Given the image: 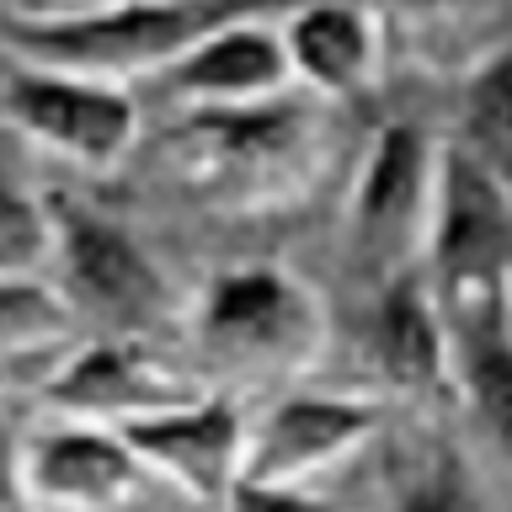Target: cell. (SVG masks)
Masks as SVG:
<instances>
[{"label":"cell","instance_id":"7c38bea8","mask_svg":"<svg viewBox=\"0 0 512 512\" xmlns=\"http://www.w3.org/2000/svg\"><path fill=\"white\" fill-rule=\"evenodd\" d=\"M368 342H374V363L395 395L422 400V406H448L459 395L454 336H448V320L438 310V299H432L422 267L400 272V278L379 288L374 336Z\"/></svg>","mask_w":512,"mask_h":512},{"label":"cell","instance_id":"44dd1931","mask_svg":"<svg viewBox=\"0 0 512 512\" xmlns=\"http://www.w3.org/2000/svg\"><path fill=\"white\" fill-rule=\"evenodd\" d=\"M219 512H331L304 486H267V480H235V491L219 502Z\"/></svg>","mask_w":512,"mask_h":512},{"label":"cell","instance_id":"52a82bcc","mask_svg":"<svg viewBox=\"0 0 512 512\" xmlns=\"http://www.w3.org/2000/svg\"><path fill=\"white\" fill-rule=\"evenodd\" d=\"M6 118L80 171H112L139 139V102L123 86L32 64L6 75Z\"/></svg>","mask_w":512,"mask_h":512},{"label":"cell","instance_id":"9c48e42d","mask_svg":"<svg viewBox=\"0 0 512 512\" xmlns=\"http://www.w3.org/2000/svg\"><path fill=\"white\" fill-rule=\"evenodd\" d=\"M384 411L368 395H320L294 390L283 395L256 427H246V470L240 480L267 486H310L331 464L352 459L379 432Z\"/></svg>","mask_w":512,"mask_h":512},{"label":"cell","instance_id":"ac0fdd59","mask_svg":"<svg viewBox=\"0 0 512 512\" xmlns=\"http://www.w3.org/2000/svg\"><path fill=\"white\" fill-rule=\"evenodd\" d=\"M395 512H491V496L480 491V480L470 475L454 448L427 454V464L416 470L395 496Z\"/></svg>","mask_w":512,"mask_h":512},{"label":"cell","instance_id":"7a4b0ae2","mask_svg":"<svg viewBox=\"0 0 512 512\" xmlns=\"http://www.w3.org/2000/svg\"><path fill=\"white\" fill-rule=\"evenodd\" d=\"M171 176L219 214H278L326 171V128L310 107L267 96L246 107H192L166 139Z\"/></svg>","mask_w":512,"mask_h":512},{"label":"cell","instance_id":"ffe728a7","mask_svg":"<svg viewBox=\"0 0 512 512\" xmlns=\"http://www.w3.org/2000/svg\"><path fill=\"white\" fill-rule=\"evenodd\" d=\"M22 448H27L22 422H16L11 406H0V512H38V502L27 491Z\"/></svg>","mask_w":512,"mask_h":512},{"label":"cell","instance_id":"ba28073f","mask_svg":"<svg viewBox=\"0 0 512 512\" xmlns=\"http://www.w3.org/2000/svg\"><path fill=\"white\" fill-rule=\"evenodd\" d=\"M112 432L134 448V459L144 470L166 475L182 496L214 512L235 491L240 470H246V422H240V411L230 400H214V395L176 400V406L134 416V422H123Z\"/></svg>","mask_w":512,"mask_h":512},{"label":"cell","instance_id":"5bb4252c","mask_svg":"<svg viewBox=\"0 0 512 512\" xmlns=\"http://www.w3.org/2000/svg\"><path fill=\"white\" fill-rule=\"evenodd\" d=\"M171 86L187 107H246L288 91V54L278 38V16H246L219 27L187 59L171 64Z\"/></svg>","mask_w":512,"mask_h":512},{"label":"cell","instance_id":"8fae6325","mask_svg":"<svg viewBox=\"0 0 512 512\" xmlns=\"http://www.w3.org/2000/svg\"><path fill=\"white\" fill-rule=\"evenodd\" d=\"M22 470L32 502L54 512H112L139 491L144 464L134 459L112 427L64 422L48 432H32L22 448Z\"/></svg>","mask_w":512,"mask_h":512},{"label":"cell","instance_id":"9a60e30c","mask_svg":"<svg viewBox=\"0 0 512 512\" xmlns=\"http://www.w3.org/2000/svg\"><path fill=\"white\" fill-rule=\"evenodd\" d=\"M454 374L459 395L475 406L491 443L512 464V310L454 336Z\"/></svg>","mask_w":512,"mask_h":512},{"label":"cell","instance_id":"5b68a950","mask_svg":"<svg viewBox=\"0 0 512 512\" xmlns=\"http://www.w3.org/2000/svg\"><path fill=\"white\" fill-rule=\"evenodd\" d=\"M43 208L54 230L48 256L59 262V294L70 299L75 320H91L102 326V336H128V342H144L166 326L176 310V288L123 224L64 192H54Z\"/></svg>","mask_w":512,"mask_h":512},{"label":"cell","instance_id":"8992f818","mask_svg":"<svg viewBox=\"0 0 512 512\" xmlns=\"http://www.w3.org/2000/svg\"><path fill=\"white\" fill-rule=\"evenodd\" d=\"M438 150H443V139H432L427 128L400 118L390 128H379L374 144L358 160L347 240H352L358 267L379 288L422 262L432 192H438Z\"/></svg>","mask_w":512,"mask_h":512},{"label":"cell","instance_id":"3957f363","mask_svg":"<svg viewBox=\"0 0 512 512\" xmlns=\"http://www.w3.org/2000/svg\"><path fill=\"white\" fill-rule=\"evenodd\" d=\"M416 267L448 320V336L512 310V198L454 139H443L438 150V192H432V219Z\"/></svg>","mask_w":512,"mask_h":512},{"label":"cell","instance_id":"d6986e66","mask_svg":"<svg viewBox=\"0 0 512 512\" xmlns=\"http://www.w3.org/2000/svg\"><path fill=\"white\" fill-rule=\"evenodd\" d=\"M54 246V230H48V208L22 192L11 176H0V278L11 272H38V262Z\"/></svg>","mask_w":512,"mask_h":512},{"label":"cell","instance_id":"277c9868","mask_svg":"<svg viewBox=\"0 0 512 512\" xmlns=\"http://www.w3.org/2000/svg\"><path fill=\"white\" fill-rule=\"evenodd\" d=\"M192 336L219 374H304L326 347V304L283 267H230L192 304Z\"/></svg>","mask_w":512,"mask_h":512},{"label":"cell","instance_id":"2e32d148","mask_svg":"<svg viewBox=\"0 0 512 512\" xmlns=\"http://www.w3.org/2000/svg\"><path fill=\"white\" fill-rule=\"evenodd\" d=\"M459 150H470L512 198V48H496L464 80L459 107Z\"/></svg>","mask_w":512,"mask_h":512},{"label":"cell","instance_id":"7402d4cb","mask_svg":"<svg viewBox=\"0 0 512 512\" xmlns=\"http://www.w3.org/2000/svg\"><path fill=\"white\" fill-rule=\"evenodd\" d=\"M390 6L400 16H411V22H454V16H470L486 0H390Z\"/></svg>","mask_w":512,"mask_h":512},{"label":"cell","instance_id":"30bf717a","mask_svg":"<svg viewBox=\"0 0 512 512\" xmlns=\"http://www.w3.org/2000/svg\"><path fill=\"white\" fill-rule=\"evenodd\" d=\"M192 395L198 390L182 374H171L150 347L128 342V336H96L91 347H75L43 379V406L64 422H91V427H123L134 416L166 411Z\"/></svg>","mask_w":512,"mask_h":512},{"label":"cell","instance_id":"603a6c76","mask_svg":"<svg viewBox=\"0 0 512 512\" xmlns=\"http://www.w3.org/2000/svg\"><path fill=\"white\" fill-rule=\"evenodd\" d=\"M22 374H27V363H0V400H6V390H11Z\"/></svg>","mask_w":512,"mask_h":512},{"label":"cell","instance_id":"6da1fadb","mask_svg":"<svg viewBox=\"0 0 512 512\" xmlns=\"http://www.w3.org/2000/svg\"><path fill=\"white\" fill-rule=\"evenodd\" d=\"M299 0H107V6L0 16V43L16 64L128 86L171 70L219 27L246 16H283Z\"/></svg>","mask_w":512,"mask_h":512},{"label":"cell","instance_id":"cb8c5ba5","mask_svg":"<svg viewBox=\"0 0 512 512\" xmlns=\"http://www.w3.org/2000/svg\"><path fill=\"white\" fill-rule=\"evenodd\" d=\"M80 6H107V0H70V11H80Z\"/></svg>","mask_w":512,"mask_h":512},{"label":"cell","instance_id":"e0dca14e","mask_svg":"<svg viewBox=\"0 0 512 512\" xmlns=\"http://www.w3.org/2000/svg\"><path fill=\"white\" fill-rule=\"evenodd\" d=\"M80 326L59 283H43L38 272L0 278V363H32L59 342H70Z\"/></svg>","mask_w":512,"mask_h":512},{"label":"cell","instance_id":"d4e9b609","mask_svg":"<svg viewBox=\"0 0 512 512\" xmlns=\"http://www.w3.org/2000/svg\"><path fill=\"white\" fill-rule=\"evenodd\" d=\"M507 304H512V283H507Z\"/></svg>","mask_w":512,"mask_h":512},{"label":"cell","instance_id":"4fadbf2b","mask_svg":"<svg viewBox=\"0 0 512 512\" xmlns=\"http://www.w3.org/2000/svg\"><path fill=\"white\" fill-rule=\"evenodd\" d=\"M288 75L315 96H363L379 75V22L347 0H299L278 22Z\"/></svg>","mask_w":512,"mask_h":512}]
</instances>
